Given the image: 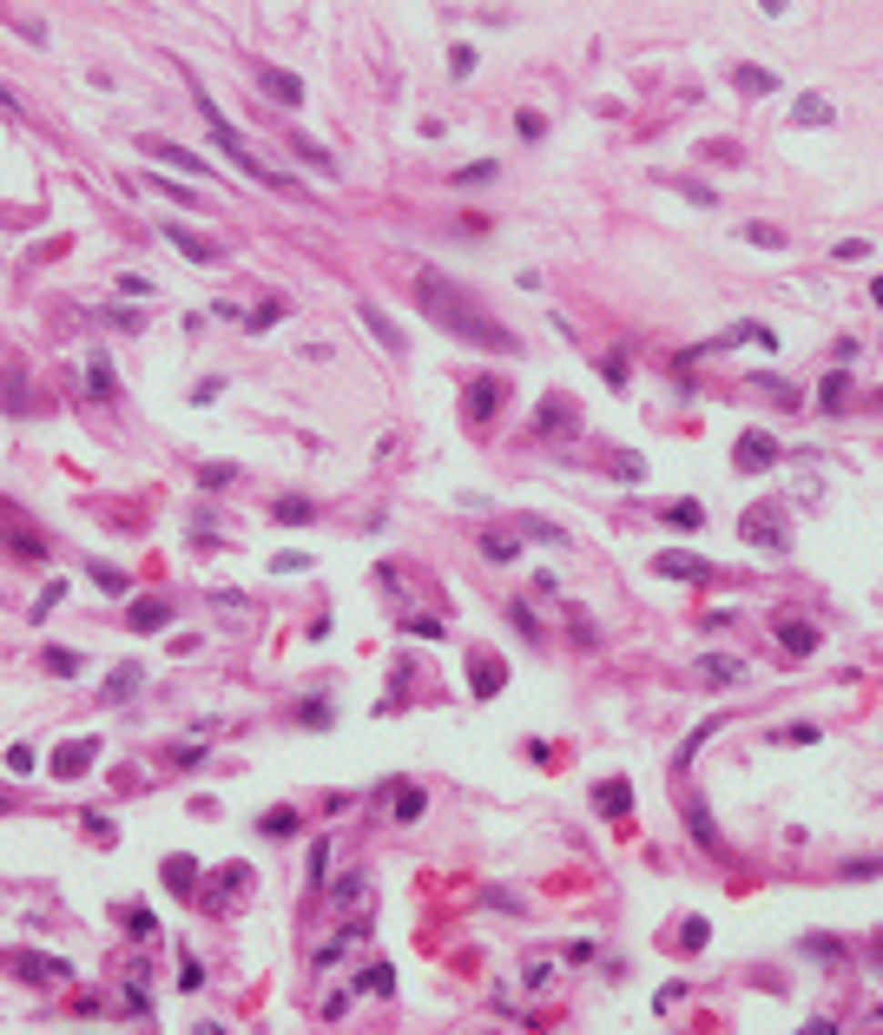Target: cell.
<instances>
[{"label":"cell","instance_id":"f1b7e54d","mask_svg":"<svg viewBox=\"0 0 883 1035\" xmlns=\"http://www.w3.org/2000/svg\"><path fill=\"white\" fill-rule=\"evenodd\" d=\"M310 515H317V508H310L303 495H284V501H278V521H310Z\"/></svg>","mask_w":883,"mask_h":1035},{"label":"cell","instance_id":"52a82bcc","mask_svg":"<svg viewBox=\"0 0 883 1035\" xmlns=\"http://www.w3.org/2000/svg\"><path fill=\"white\" fill-rule=\"evenodd\" d=\"M139 152H152V159H165V165H178V172H191V179H205V159H198V152H185V146H172V138H139Z\"/></svg>","mask_w":883,"mask_h":1035},{"label":"cell","instance_id":"5bb4252c","mask_svg":"<svg viewBox=\"0 0 883 1035\" xmlns=\"http://www.w3.org/2000/svg\"><path fill=\"white\" fill-rule=\"evenodd\" d=\"M14 969L26 976V983H53V976H66V963H60V957H26V949L14 957Z\"/></svg>","mask_w":883,"mask_h":1035},{"label":"cell","instance_id":"1f68e13d","mask_svg":"<svg viewBox=\"0 0 883 1035\" xmlns=\"http://www.w3.org/2000/svg\"><path fill=\"white\" fill-rule=\"evenodd\" d=\"M482 548H488V554H494V561H514V548H521V541H514V535H488V541H482Z\"/></svg>","mask_w":883,"mask_h":1035},{"label":"cell","instance_id":"b9f144b4","mask_svg":"<svg viewBox=\"0 0 883 1035\" xmlns=\"http://www.w3.org/2000/svg\"><path fill=\"white\" fill-rule=\"evenodd\" d=\"M0 106H7V113H20V93L7 87V79H0Z\"/></svg>","mask_w":883,"mask_h":1035},{"label":"cell","instance_id":"ac0fdd59","mask_svg":"<svg viewBox=\"0 0 883 1035\" xmlns=\"http://www.w3.org/2000/svg\"><path fill=\"white\" fill-rule=\"evenodd\" d=\"M732 87H738V93H778V79H771L765 67H738V73H732Z\"/></svg>","mask_w":883,"mask_h":1035},{"label":"cell","instance_id":"7a4b0ae2","mask_svg":"<svg viewBox=\"0 0 883 1035\" xmlns=\"http://www.w3.org/2000/svg\"><path fill=\"white\" fill-rule=\"evenodd\" d=\"M745 541H752V548H771V554H785V548H791L785 508H771V501H765V508H752V515H745Z\"/></svg>","mask_w":883,"mask_h":1035},{"label":"cell","instance_id":"836d02e7","mask_svg":"<svg viewBox=\"0 0 883 1035\" xmlns=\"http://www.w3.org/2000/svg\"><path fill=\"white\" fill-rule=\"evenodd\" d=\"M679 191H685V199H693V205H705V211L719 205V199H712V185H693V179H679Z\"/></svg>","mask_w":883,"mask_h":1035},{"label":"cell","instance_id":"e0dca14e","mask_svg":"<svg viewBox=\"0 0 883 1035\" xmlns=\"http://www.w3.org/2000/svg\"><path fill=\"white\" fill-rule=\"evenodd\" d=\"M817 403H824V409H844V403H850V370H831V376H824Z\"/></svg>","mask_w":883,"mask_h":1035},{"label":"cell","instance_id":"4dcf8cb0","mask_svg":"<svg viewBox=\"0 0 883 1035\" xmlns=\"http://www.w3.org/2000/svg\"><path fill=\"white\" fill-rule=\"evenodd\" d=\"M7 20H14V26H20V34L34 40V46H46V20H34V14H7Z\"/></svg>","mask_w":883,"mask_h":1035},{"label":"cell","instance_id":"484cf974","mask_svg":"<svg viewBox=\"0 0 883 1035\" xmlns=\"http://www.w3.org/2000/svg\"><path fill=\"white\" fill-rule=\"evenodd\" d=\"M494 179V159H475V165H462V172H449V185H482Z\"/></svg>","mask_w":883,"mask_h":1035},{"label":"cell","instance_id":"d6a6232c","mask_svg":"<svg viewBox=\"0 0 883 1035\" xmlns=\"http://www.w3.org/2000/svg\"><path fill=\"white\" fill-rule=\"evenodd\" d=\"M600 370H606V389H626V356H606Z\"/></svg>","mask_w":883,"mask_h":1035},{"label":"cell","instance_id":"6da1fadb","mask_svg":"<svg viewBox=\"0 0 883 1035\" xmlns=\"http://www.w3.org/2000/svg\"><path fill=\"white\" fill-rule=\"evenodd\" d=\"M416 297L435 311V323H442V330H455L462 343H475V350H502V356H514V350H521V343H514V330L488 323V317H482V303L468 297L462 284H449V277L422 271V277H416Z\"/></svg>","mask_w":883,"mask_h":1035},{"label":"cell","instance_id":"ab89813d","mask_svg":"<svg viewBox=\"0 0 883 1035\" xmlns=\"http://www.w3.org/2000/svg\"><path fill=\"white\" fill-rule=\"evenodd\" d=\"M363 989H396V976H390V969L376 963V969H363Z\"/></svg>","mask_w":883,"mask_h":1035},{"label":"cell","instance_id":"4fadbf2b","mask_svg":"<svg viewBox=\"0 0 883 1035\" xmlns=\"http://www.w3.org/2000/svg\"><path fill=\"white\" fill-rule=\"evenodd\" d=\"M126 620H132V633H158L165 620H172V607H165V600H132Z\"/></svg>","mask_w":883,"mask_h":1035},{"label":"cell","instance_id":"5b68a950","mask_svg":"<svg viewBox=\"0 0 883 1035\" xmlns=\"http://www.w3.org/2000/svg\"><path fill=\"white\" fill-rule=\"evenodd\" d=\"M573 429H581V409H573L567 396H541V436H573Z\"/></svg>","mask_w":883,"mask_h":1035},{"label":"cell","instance_id":"7bdbcfd3","mask_svg":"<svg viewBox=\"0 0 883 1035\" xmlns=\"http://www.w3.org/2000/svg\"><path fill=\"white\" fill-rule=\"evenodd\" d=\"M0 811H7V798H0Z\"/></svg>","mask_w":883,"mask_h":1035},{"label":"cell","instance_id":"74e56055","mask_svg":"<svg viewBox=\"0 0 883 1035\" xmlns=\"http://www.w3.org/2000/svg\"><path fill=\"white\" fill-rule=\"evenodd\" d=\"M270 568H278V574H303V568H310V554H278Z\"/></svg>","mask_w":883,"mask_h":1035},{"label":"cell","instance_id":"2e32d148","mask_svg":"<svg viewBox=\"0 0 883 1035\" xmlns=\"http://www.w3.org/2000/svg\"><path fill=\"white\" fill-rule=\"evenodd\" d=\"M778 640H785L791 653H811V647H817V627H811V620H778Z\"/></svg>","mask_w":883,"mask_h":1035},{"label":"cell","instance_id":"60d3db41","mask_svg":"<svg viewBox=\"0 0 883 1035\" xmlns=\"http://www.w3.org/2000/svg\"><path fill=\"white\" fill-rule=\"evenodd\" d=\"M817 739V725H791V733H778V745H811Z\"/></svg>","mask_w":883,"mask_h":1035},{"label":"cell","instance_id":"603a6c76","mask_svg":"<svg viewBox=\"0 0 883 1035\" xmlns=\"http://www.w3.org/2000/svg\"><path fill=\"white\" fill-rule=\"evenodd\" d=\"M139 680H146L139 666H119V673L106 680V699H132V692H139Z\"/></svg>","mask_w":883,"mask_h":1035},{"label":"cell","instance_id":"83f0119b","mask_svg":"<svg viewBox=\"0 0 883 1035\" xmlns=\"http://www.w3.org/2000/svg\"><path fill=\"white\" fill-rule=\"evenodd\" d=\"M693 837H699V845H705V851H719V825H712V818H705V811H699V804H693Z\"/></svg>","mask_w":883,"mask_h":1035},{"label":"cell","instance_id":"4316f807","mask_svg":"<svg viewBox=\"0 0 883 1035\" xmlns=\"http://www.w3.org/2000/svg\"><path fill=\"white\" fill-rule=\"evenodd\" d=\"M86 370H93V376H86V383H93V396H113V363H106V356H93Z\"/></svg>","mask_w":883,"mask_h":1035},{"label":"cell","instance_id":"f546056e","mask_svg":"<svg viewBox=\"0 0 883 1035\" xmlns=\"http://www.w3.org/2000/svg\"><path fill=\"white\" fill-rule=\"evenodd\" d=\"M824 119H831V106H824V99H797V126H824Z\"/></svg>","mask_w":883,"mask_h":1035},{"label":"cell","instance_id":"ba28073f","mask_svg":"<svg viewBox=\"0 0 883 1035\" xmlns=\"http://www.w3.org/2000/svg\"><path fill=\"white\" fill-rule=\"evenodd\" d=\"M258 87L270 99H284V106H303V79L297 73H278V67H258Z\"/></svg>","mask_w":883,"mask_h":1035},{"label":"cell","instance_id":"d590c367","mask_svg":"<svg viewBox=\"0 0 883 1035\" xmlns=\"http://www.w3.org/2000/svg\"><path fill=\"white\" fill-rule=\"evenodd\" d=\"M745 238H752V244H785V231H778V225H745Z\"/></svg>","mask_w":883,"mask_h":1035},{"label":"cell","instance_id":"9a60e30c","mask_svg":"<svg viewBox=\"0 0 883 1035\" xmlns=\"http://www.w3.org/2000/svg\"><path fill=\"white\" fill-rule=\"evenodd\" d=\"M40 666H46L53 680H73V673H79V666H86V660H79L73 647H46V653H40Z\"/></svg>","mask_w":883,"mask_h":1035},{"label":"cell","instance_id":"f35d334b","mask_svg":"<svg viewBox=\"0 0 883 1035\" xmlns=\"http://www.w3.org/2000/svg\"><path fill=\"white\" fill-rule=\"evenodd\" d=\"M396 818H422V792H402L396 798Z\"/></svg>","mask_w":883,"mask_h":1035},{"label":"cell","instance_id":"e575fe53","mask_svg":"<svg viewBox=\"0 0 883 1035\" xmlns=\"http://www.w3.org/2000/svg\"><path fill=\"white\" fill-rule=\"evenodd\" d=\"M93 580L106 587V594H126V574H119V568H93Z\"/></svg>","mask_w":883,"mask_h":1035},{"label":"cell","instance_id":"9c48e42d","mask_svg":"<svg viewBox=\"0 0 883 1035\" xmlns=\"http://www.w3.org/2000/svg\"><path fill=\"white\" fill-rule=\"evenodd\" d=\"M93 759H99V745H93V739H79V745H60V752H53V772H60V778H79Z\"/></svg>","mask_w":883,"mask_h":1035},{"label":"cell","instance_id":"277c9868","mask_svg":"<svg viewBox=\"0 0 883 1035\" xmlns=\"http://www.w3.org/2000/svg\"><path fill=\"white\" fill-rule=\"evenodd\" d=\"M165 244H178L191 264H218V258H225V251H218V238L191 231V225H178V218H165Z\"/></svg>","mask_w":883,"mask_h":1035},{"label":"cell","instance_id":"ffe728a7","mask_svg":"<svg viewBox=\"0 0 883 1035\" xmlns=\"http://www.w3.org/2000/svg\"><path fill=\"white\" fill-rule=\"evenodd\" d=\"M606 462H614V475H620V482H646V462L633 456V449H606Z\"/></svg>","mask_w":883,"mask_h":1035},{"label":"cell","instance_id":"8fae6325","mask_svg":"<svg viewBox=\"0 0 883 1035\" xmlns=\"http://www.w3.org/2000/svg\"><path fill=\"white\" fill-rule=\"evenodd\" d=\"M356 317H363V323H370V337H376V343H390V356H402V350H409V337H402V330H396L390 317H382V311H376V303H363V311H356Z\"/></svg>","mask_w":883,"mask_h":1035},{"label":"cell","instance_id":"44dd1931","mask_svg":"<svg viewBox=\"0 0 883 1035\" xmlns=\"http://www.w3.org/2000/svg\"><path fill=\"white\" fill-rule=\"evenodd\" d=\"M258 831H264V837H290V831H297V811H290V804L264 811V818H258Z\"/></svg>","mask_w":883,"mask_h":1035},{"label":"cell","instance_id":"7c38bea8","mask_svg":"<svg viewBox=\"0 0 883 1035\" xmlns=\"http://www.w3.org/2000/svg\"><path fill=\"white\" fill-rule=\"evenodd\" d=\"M468 673H475V692H482V699H494V692H502V680H508V666L488 660V653H475V660H468Z\"/></svg>","mask_w":883,"mask_h":1035},{"label":"cell","instance_id":"d6986e66","mask_svg":"<svg viewBox=\"0 0 883 1035\" xmlns=\"http://www.w3.org/2000/svg\"><path fill=\"white\" fill-rule=\"evenodd\" d=\"M626 778H606V785H600V811H606V818H626Z\"/></svg>","mask_w":883,"mask_h":1035},{"label":"cell","instance_id":"8d00e7d4","mask_svg":"<svg viewBox=\"0 0 883 1035\" xmlns=\"http://www.w3.org/2000/svg\"><path fill=\"white\" fill-rule=\"evenodd\" d=\"M60 594H66V587H60V580H53V587H46V594H40V607H34V620H46V613H53V607H60Z\"/></svg>","mask_w":883,"mask_h":1035},{"label":"cell","instance_id":"7402d4cb","mask_svg":"<svg viewBox=\"0 0 883 1035\" xmlns=\"http://www.w3.org/2000/svg\"><path fill=\"white\" fill-rule=\"evenodd\" d=\"M659 515H666L673 528H699V521H705V508H699V501H666Z\"/></svg>","mask_w":883,"mask_h":1035},{"label":"cell","instance_id":"d4e9b609","mask_svg":"<svg viewBox=\"0 0 883 1035\" xmlns=\"http://www.w3.org/2000/svg\"><path fill=\"white\" fill-rule=\"evenodd\" d=\"M738 673H745V666H738V660H726V653H705V680H719V686H732Z\"/></svg>","mask_w":883,"mask_h":1035},{"label":"cell","instance_id":"3957f363","mask_svg":"<svg viewBox=\"0 0 883 1035\" xmlns=\"http://www.w3.org/2000/svg\"><path fill=\"white\" fill-rule=\"evenodd\" d=\"M502 403H508V383L502 376H475V383H468V396H462V415H468V423H488Z\"/></svg>","mask_w":883,"mask_h":1035},{"label":"cell","instance_id":"8992f818","mask_svg":"<svg viewBox=\"0 0 883 1035\" xmlns=\"http://www.w3.org/2000/svg\"><path fill=\"white\" fill-rule=\"evenodd\" d=\"M653 574L659 580H712V561H699V554H653Z\"/></svg>","mask_w":883,"mask_h":1035},{"label":"cell","instance_id":"30bf717a","mask_svg":"<svg viewBox=\"0 0 883 1035\" xmlns=\"http://www.w3.org/2000/svg\"><path fill=\"white\" fill-rule=\"evenodd\" d=\"M738 468H771V462H778V442H771V436H738Z\"/></svg>","mask_w":883,"mask_h":1035},{"label":"cell","instance_id":"cb8c5ba5","mask_svg":"<svg viewBox=\"0 0 883 1035\" xmlns=\"http://www.w3.org/2000/svg\"><path fill=\"white\" fill-rule=\"evenodd\" d=\"M191 877H198V864H191V857H165V884H172V890H191Z\"/></svg>","mask_w":883,"mask_h":1035}]
</instances>
